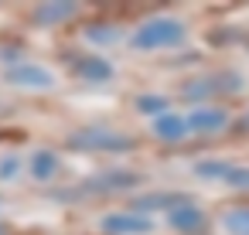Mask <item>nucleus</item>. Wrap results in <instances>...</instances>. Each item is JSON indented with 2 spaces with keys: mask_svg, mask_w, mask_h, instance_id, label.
<instances>
[{
  "mask_svg": "<svg viewBox=\"0 0 249 235\" xmlns=\"http://www.w3.org/2000/svg\"><path fill=\"white\" fill-rule=\"evenodd\" d=\"M14 167H18V160H14V157H7L4 164H0V177H11V174H14Z\"/></svg>",
  "mask_w": 249,
  "mask_h": 235,
  "instance_id": "obj_14",
  "label": "nucleus"
},
{
  "mask_svg": "<svg viewBox=\"0 0 249 235\" xmlns=\"http://www.w3.org/2000/svg\"><path fill=\"white\" fill-rule=\"evenodd\" d=\"M75 75L92 79V82H103V79H109V75H113V68H109L103 58H86V62H79V65H75Z\"/></svg>",
  "mask_w": 249,
  "mask_h": 235,
  "instance_id": "obj_8",
  "label": "nucleus"
},
{
  "mask_svg": "<svg viewBox=\"0 0 249 235\" xmlns=\"http://www.w3.org/2000/svg\"><path fill=\"white\" fill-rule=\"evenodd\" d=\"M72 147H89V150H126L130 140L126 136H113V133H79L72 136Z\"/></svg>",
  "mask_w": 249,
  "mask_h": 235,
  "instance_id": "obj_3",
  "label": "nucleus"
},
{
  "mask_svg": "<svg viewBox=\"0 0 249 235\" xmlns=\"http://www.w3.org/2000/svg\"><path fill=\"white\" fill-rule=\"evenodd\" d=\"M184 130H188V119H181V116H174V113H164V116H157V123H154V133L164 136V140H181Z\"/></svg>",
  "mask_w": 249,
  "mask_h": 235,
  "instance_id": "obj_5",
  "label": "nucleus"
},
{
  "mask_svg": "<svg viewBox=\"0 0 249 235\" xmlns=\"http://www.w3.org/2000/svg\"><path fill=\"white\" fill-rule=\"evenodd\" d=\"M31 170H35V177H52L55 170H58V157L55 153H48V150H38L35 153V160H31Z\"/></svg>",
  "mask_w": 249,
  "mask_h": 235,
  "instance_id": "obj_9",
  "label": "nucleus"
},
{
  "mask_svg": "<svg viewBox=\"0 0 249 235\" xmlns=\"http://www.w3.org/2000/svg\"><path fill=\"white\" fill-rule=\"evenodd\" d=\"M225 181H229V184H235V187H249V170H242V167H229Z\"/></svg>",
  "mask_w": 249,
  "mask_h": 235,
  "instance_id": "obj_13",
  "label": "nucleus"
},
{
  "mask_svg": "<svg viewBox=\"0 0 249 235\" xmlns=\"http://www.w3.org/2000/svg\"><path fill=\"white\" fill-rule=\"evenodd\" d=\"M72 11H75L72 4H62V7H41V11L35 14V21H48V24H52V21H62V17H69Z\"/></svg>",
  "mask_w": 249,
  "mask_h": 235,
  "instance_id": "obj_11",
  "label": "nucleus"
},
{
  "mask_svg": "<svg viewBox=\"0 0 249 235\" xmlns=\"http://www.w3.org/2000/svg\"><path fill=\"white\" fill-rule=\"evenodd\" d=\"M137 106H140L143 113H160V116H164V109H167V102H164L160 96H143Z\"/></svg>",
  "mask_w": 249,
  "mask_h": 235,
  "instance_id": "obj_12",
  "label": "nucleus"
},
{
  "mask_svg": "<svg viewBox=\"0 0 249 235\" xmlns=\"http://www.w3.org/2000/svg\"><path fill=\"white\" fill-rule=\"evenodd\" d=\"M225 225L235 232V235H249V208H232L225 215Z\"/></svg>",
  "mask_w": 249,
  "mask_h": 235,
  "instance_id": "obj_10",
  "label": "nucleus"
},
{
  "mask_svg": "<svg viewBox=\"0 0 249 235\" xmlns=\"http://www.w3.org/2000/svg\"><path fill=\"white\" fill-rule=\"evenodd\" d=\"M7 82L11 85H24V89H52L55 75L41 65H14L7 68Z\"/></svg>",
  "mask_w": 249,
  "mask_h": 235,
  "instance_id": "obj_2",
  "label": "nucleus"
},
{
  "mask_svg": "<svg viewBox=\"0 0 249 235\" xmlns=\"http://www.w3.org/2000/svg\"><path fill=\"white\" fill-rule=\"evenodd\" d=\"M103 228L106 232H147L150 221L137 218V215H109V218H103Z\"/></svg>",
  "mask_w": 249,
  "mask_h": 235,
  "instance_id": "obj_6",
  "label": "nucleus"
},
{
  "mask_svg": "<svg viewBox=\"0 0 249 235\" xmlns=\"http://www.w3.org/2000/svg\"><path fill=\"white\" fill-rule=\"evenodd\" d=\"M225 119H229V116H225L222 109H201V113H191V116H188V126L208 133V130H222Z\"/></svg>",
  "mask_w": 249,
  "mask_h": 235,
  "instance_id": "obj_4",
  "label": "nucleus"
},
{
  "mask_svg": "<svg viewBox=\"0 0 249 235\" xmlns=\"http://www.w3.org/2000/svg\"><path fill=\"white\" fill-rule=\"evenodd\" d=\"M201 221H205V215H201L198 208H191V204H178V208L171 211V225H174V228H181V232L201 228Z\"/></svg>",
  "mask_w": 249,
  "mask_h": 235,
  "instance_id": "obj_7",
  "label": "nucleus"
},
{
  "mask_svg": "<svg viewBox=\"0 0 249 235\" xmlns=\"http://www.w3.org/2000/svg\"><path fill=\"white\" fill-rule=\"evenodd\" d=\"M181 38H184L181 21L157 17V21H147V24L133 34V48H167V45H178Z\"/></svg>",
  "mask_w": 249,
  "mask_h": 235,
  "instance_id": "obj_1",
  "label": "nucleus"
}]
</instances>
